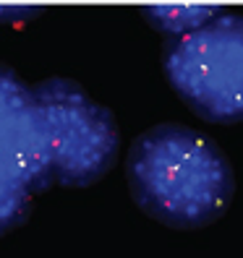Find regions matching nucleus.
Returning a JSON list of instances; mask_svg holds the SVG:
<instances>
[{"label": "nucleus", "mask_w": 243, "mask_h": 258, "mask_svg": "<svg viewBox=\"0 0 243 258\" xmlns=\"http://www.w3.org/2000/svg\"><path fill=\"white\" fill-rule=\"evenodd\" d=\"M126 177L133 201L175 230L217 222L233 199V170L222 149L202 131L160 123L128 149Z\"/></svg>", "instance_id": "f257e3e1"}, {"label": "nucleus", "mask_w": 243, "mask_h": 258, "mask_svg": "<svg viewBox=\"0 0 243 258\" xmlns=\"http://www.w3.org/2000/svg\"><path fill=\"white\" fill-rule=\"evenodd\" d=\"M175 94L209 123H243V13L222 11L165 50Z\"/></svg>", "instance_id": "f03ea898"}, {"label": "nucleus", "mask_w": 243, "mask_h": 258, "mask_svg": "<svg viewBox=\"0 0 243 258\" xmlns=\"http://www.w3.org/2000/svg\"><path fill=\"white\" fill-rule=\"evenodd\" d=\"M32 92L47 131L55 183L84 188L108 175L120 146L113 112L71 79H47Z\"/></svg>", "instance_id": "7ed1b4c3"}, {"label": "nucleus", "mask_w": 243, "mask_h": 258, "mask_svg": "<svg viewBox=\"0 0 243 258\" xmlns=\"http://www.w3.org/2000/svg\"><path fill=\"white\" fill-rule=\"evenodd\" d=\"M0 175L21 180L34 196L55 183L47 131L34 92L3 63H0Z\"/></svg>", "instance_id": "20e7f679"}, {"label": "nucleus", "mask_w": 243, "mask_h": 258, "mask_svg": "<svg viewBox=\"0 0 243 258\" xmlns=\"http://www.w3.org/2000/svg\"><path fill=\"white\" fill-rule=\"evenodd\" d=\"M217 13H222L220 6H149L144 8V16L149 19V24L165 34H173L175 39L202 29Z\"/></svg>", "instance_id": "39448f33"}, {"label": "nucleus", "mask_w": 243, "mask_h": 258, "mask_svg": "<svg viewBox=\"0 0 243 258\" xmlns=\"http://www.w3.org/2000/svg\"><path fill=\"white\" fill-rule=\"evenodd\" d=\"M32 199L34 193L21 180L0 175V235L16 230L19 224L26 222L29 211H32Z\"/></svg>", "instance_id": "423d86ee"}, {"label": "nucleus", "mask_w": 243, "mask_h": 258, "mask_svg": "<svg viewBox=\"0 0 243 258\" xmlns=\"http://www.w3.org/2000/svg\"><path fill=\"white\" fill-rule=\"evenodd\" d=\"M39 8H32V6H0V19L3 24H21L26 19L37 16Z\"/></svg>", "instance_id": "0eeeda50"}]
</instances>
